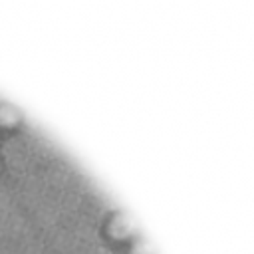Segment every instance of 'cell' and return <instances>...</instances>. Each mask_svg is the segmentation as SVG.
<instances>
[{
	"label": "cell",
	"mask_w": 254,
	"mask_h": 254,
	"mask_svg": "<svg viewBox=\"0 0 254 254\" xmlns=\"http://www.w3.org/2000/svg\"><path fill=\"white\" fill-rule=\"evenodd\" d=\"M20 121V115L14 111V109H10V107H0V123H4V125H14V123H18Z\"/></svg>",
	"instance_id": "cell-1"
}]
</instances>
